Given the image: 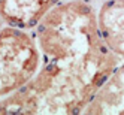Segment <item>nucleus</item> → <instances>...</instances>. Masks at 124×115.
I'll return each mask as SVG.
<instances>
[{
    "label": "nucleus",
    "mask_w": 124,
    "mask_h": 115,
    "mask_svg": "<svg viewBox=\"0 0 124 115\" xmlns=\"http://www.w3.org/2000/svg\"><path fill=\"white\" fill-rule=\"evenodd\" d=\"M63 0H0V18L9 25L34 29L55 5Z\"/></svg>",
    "instance_id": "3"
},
{
    "label": "nucleus",
    "mask_w": 124,
    "mask_h": 115,
    "mask_svg": "<svg viewBox=\"0 0 124 115\" xmlns=\"http://www.w3.org/2000/svg\"><path fill=\"white\" fill-rule=\"evenodd\" d=\"M96 20L106 46L117 57H124V0H106Z\"/></svg>",
    "instance_id": "4"
},
{
    "label": "nucleus",
    "mask_w": 124,
    "mask_h": 115,
    "mask_svg": "<svg viewBox=\"0 0 124 115\" xmlns=\"http://www.w3.org/2000/svg\"><path fill=\"white\" fill-rule=\"evenodd\" d=\"M85 114H124V63L117 66L97 90Z\"/></svg>",
    "instance_id": "5"
},
{
    "label": "nucleus",
    "mask_w": 124,
    "mask_h": 115,
    "mask_svg": "<svg viewBox=\"0 0 124 115\" xmlns=\"http://www.w3.org/2000/svg\"><path fill=\"white\" fill-rule=\"evenodd\" d=\"M42 63L36 39L25 29L8 25L0 30V97L27 85Z\"/></svg>",
    "instance_id": "2"
},
{
    "label": "nucleus",
    "mask_w": 124,
    "mask_h": 115,
    "mask_svg": "<svg viewBox=\"0 0 124 115\" xmlns=\"http://www.w3.org/2000/svg\"><path fill=\"white\" fill-rule=\"evenodd\" d=\"M42 63L31 81L3 97L0 114H79L117 67L93 8L81 0L58 3L38 23Z\"/></svg>",
    "instance_id": "1"
}]
</instances>
